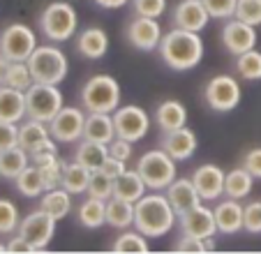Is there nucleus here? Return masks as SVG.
Wrapping results in <instances>:
<instances>
[{
    "mask_svg": "<svg viewBox=\"0 0 261 254\" xmlns=\"http://www.w3.org/2000/svg\"><path fill=\"white\" fill-rule=\"evenodd\" d=\"M158 51L167 67H171L173 72H188L203 60V39L194 30L173 28L162 35Z\"/></svg>",
    "mask_w": 261,
    "mask_h": 254,
    "instance_id": "f257e3e1",
    "label": "nucleus"
},
{
    "mask_svg": "<svg viewBox=\"0 0 261 254\" xmlns=\"http://www.w3.org/2000/svg\"><path fill=\"white\" fill-rule=\"evenodd\" d=\"M178 213L169 204L167 194H143L134 204V229L143 234L146 238H162L164 234L176 226Z\"/></svg>",
    "mask_w": 261,
    "mask_h": 254,
    "instance_id": "f03ea898",
    "label": "nucleus"
},
{
    "mask_svg": "<svg viewBox=\"0 0 261 254\" xmlns=\"http://www.w3.org/2000/svg\"><path fill=\"white\" fill-rule=\"evenodd\" d=\"M120 83L111 74H95L81 88V104L88 113H114L120 107Z\"/></svg>",
    "mask_w": 261,
    "mask_h": 254,
    "instance_id": "7ed1b4c3",
    "label": "nucleus"
},
{
    "mask_svg": "<svg viewBox=\"0 0 261 254\" xmlns=\"http://www.w3.org/2000/svg\"><path fill=\"white\" fill-rule=\"evenodd\" d=\"M79 28V16L69 3L65 0H56L42 10L40 14V30L49 42L63 44L67 39H72Z\"/></svg>",
    "mask_w": 261,
    "mask_h": 254,
    "instance_id": "20e7f679",
    "label": "nucleus"
},
{
    "mask_svg": "<svg viewBox=\"0 0 261 254\" xmlns=\"http://www.w3.org/2000/svg\"><path fill=\"white\" fill-rule=\"evenodd\" d=\"M137 171H139V176L143 178V183H146V187L150 192L167 190L178 176L176 160H173L167 150H162V148L143 153L137 164Z\"/></svg>",
    "mask_w": 261,
    "mask_h": 254,
    "instance_id": "39448f33",
    "label": "nucleus"
},
{
    "mask_svg": "<svg viewBox=\"0 0 261 254\" xmlns=\"http://www.w3.org/2000/svg\"><path fill=\"white\" fill-rule=\"evenodd\" d=\"M28 67L37 83L58 86V83L67 77L69 60H67V56L63 54V49H58V46H54V44H44L33 51V56L28 58Z\"/></svg>",
    "mask_w": 261,
    "mask_h": 254,
    "instance_id": "423d86ee",
    "label": "nucleus"
},
{
    "mask_svg": "<svg viewBox=\"0 0 261 254\" xmlns=\"http://www.w3.org/2000/svg\"><path fill=\"white\" fill-rule=\"evenodd\" d=\"M63 107H65L63 93H60L58 86L35 81L33 86L25 90V113H28V118H33V120L51 122Z\"/></svg>",
    "mask_w": 261,
    "mask_h": 254,
    "instance_id": "0eeeda50",
    "label": "nucleus"
},
{
    "mask_svg": "<svg viewBox=\"0 0 261 254\" xmlns=\"http://www.w3.org/2000/svg\"><path fill=\"white\" fill-rule=\"evenodd\" d=\"M241 83L231 74H217L203 88V99L217 113H229L241 104Z\"/></svg>",
    "mask_w": 261,
    "mask_h": 254,
    "instance_id": "6e6552de",
    "label": "nucleus"
},
{
    "mask_svg": "<svg viewBox=\"0 0 261 254\" xmlns=\"http://www.w3.org/2000/svg\"><path fill=\"white\" fill-rule=\"evenodd\" d=\"M114 125H116V137L127 139V141L137 143L141 141L143 137L150 130V116L143 107L139 104H125V107H118L114 113Z\"/></svg>",
    "mask_w": 261,
    "mask_h": 254,
    "instance_id": "1a4fd4ad",
    "label": "nucleus"
},
{
    "mask_svg": "<svg viewBox=\"0 0 261 254\" xmlns=\"http://www.w3.org/2000/svg\"><path fill=\"white\" fill-rule=\"evenodd\" d=\"M37 49L35 30L25 23H10L0 33V54L7 60H28Z\"/></svg>",
    "mask_w": 261,
    "mask_h": 254,
    "instance_id": "9d476101",
    "label": "nucleus"
},
{
    "mask_svg": "<svg viewBox=\"0 0 261 254\" xmlns=\"http://www.w3.org/2000/svg\"><path fill=\"white\" fill-rule=\"evenodd\" d=\"M56 217H51L46 210H42V208H37V210H33L30 215H25L23 220H21V224H19V236H23L25 240H28L30 245H33L37 252L40 249H46L49 247V243L54 240V236H56Z\"/></svg>",
    "mask_w": 261,
    "mask_h": 254,
    "instance_id": "9b49d317",
    "label": "nucleus"
},
{
    "mask_svg": "<svg viewBox=\"0 0 261 254\" xmlns=\"http://www.w3.org/2000/svg\"><path fill=\"white\" fill-rule=\"evenodd\" d=\"M86 116L84 109L79 107H63L56 118L49 122L51 137L60 143H74L84 139V127H86Z\"/></svg>",
    "mask_w": 261,
    "mask_h": 254,
    "instance_id": "f8f14e48",
    "label": "nucleus"
},
{
    "mask_svg": "<svg viewBox=\"0 0 261 254\" xmlns=\"http://www.w3.org/2000/svg\"><path fill=\"white\" fill-rule=\"evenodd\" d=\"M162 26L158 19L150 16H134L129 21L125 37L137 51H158L160 42H162Z\"/></svg>",
    "mask_w": 261,
    "mask_h": 254,
    "instance_id": "ddd939ff",
    "label": "nucleus"
},
{
    "mask_svg": "<svg viewBox=\"0 0 261 254\" xmlns=\"http://www.w3.org/2000/svg\"><path fill=\"white\" fill-rule=\"evenodd\" d=\"M178 226H180L182 234L197 236V238H211V236L220 234L215 222V213H213V208H206L203 201L199 206H194V208L180 213L178 215Z\"/></svg>",
    "mask_w": 261,
    "mask_h": 254,
    "instance_id": "4468645a",
    "label": "nucleus"
},
{
    "mask_svg": "<svg viewBox=\"0 0 261 254\" xmlns=\"http://www.w3.org/2000/svg\"><path fill=\"white\" fill-rule=\"evenodd\" d=\"M190 178H192L201 201H217L220 196H224V178H227V171H222V166L206 162V164L197 166Z\"/></svg>",
    "mask_w": 261,
    "mask_h": 254,
    "instance_id": "2eb2a0df",
    "label": "nucleus"
},
{
    "mask_svg": "<svg viewBox=\"0 0 261 254\" xmlns=\"http://www.w3.org/2000/svg\"><path fill=\"white\" fill-rule=\"evenodd\" d=\"M222 44L231 56H241L256 46V28L241 19H227L222 28Z\"/></svg>",
    "mask_w": 261,
    "mask_h": 254,
    "instance_id": "dca6fc26",
    "label": "nucleus"
},
{
    "mask_svg": "<svg viewBox=\"0 0 261 254\" xmlns=\"http://www.w3.org/2000/svg\"><path fill=\"white\" fill-rule=\"evenodd\" d=\"M211 21L203 0H180L176 7L171 10V23L173 28H182V30H194L201 33Z\"/></svg>",
    "mask_w": 261,
    "mask_h": 254,
    "instance_id": "f3484780",
    "label": "nucleus"
},
{
    "mask_svg": "<svg viewBox=\"0 0 261 254\" xmlns=\"http://www.w3.org/2000/svg\"><path fill=\"white\" fill-rule=\"evenodd\" d=\"M160 148L167 150L176 162H185V160H190V157L197 153L199 141H197V134H194L188 125H182V127H178V130L164 132L162 146Z\"/></svg>",
    "mask_w": 261,
    "mask_h": 254,
    "instance_id": "a211bd4d",
    "label": "nucleus"
},
{
    "mask_svg": "<svg viewBox=\"0 0 261 254\" xmlns=\"http://www.w3.org/2000/svg\"><path fill=\"white\" fill-rule=\"evenodd\" d=\"M220 234H238L245 226V206H241L238 199H222L213 208Z\"/></svg>",
    "mask_w": 261,
    "mask_h": 254,
    "instance_id": "6ab92c4d",
    "label": "nucleus"
},
{
    "mask_svg": "<svg viewBox=\"0 0 261 254\" xmlns=\"http://www.w3.org/2000/svg\"><path fill=\"white\" fill-rule=\"evenodd\" d=\"M167 199H169V204L173 206V210H176L178 215L201 204V196H199L192 178H176V181L167 187Z\"/></svg>",
    "mask_w": 261,
    "mask_h": 254,
    "instance_id": "aec40b11",
    "label": "nucleus"
},
{
    "mask_svg": "<svg viewBox=\"0 0 261 254\" xmlns=\"http://www.w3.org/2000/svg\"><path fill=\"white\" fill-rule=\"evenodd\" d=\"M76 51L88 60H99L109 51V35L102 28H86L76 35Z\"/></svg>",
    "mask_w": 261,
    "mask_h": 254,
    "instance_id": "412c9836",
    "label": "nucleus"
},
{
    "mask_svg": "<svg viewBox=\"0 0 261 254\" xmlns=\"http://www.w3.org/2000/svg\"><path fill=\"white\" fill-rule=\"evenodd\" d=\"M28 118L25 113V93L12 86H0V120L7 122H21Z\"/></svg>",
    "mask_w": 261,
    "mask_h": 254,
    "instance_id": "4be33fe9",
    "label": "nucleus"
},
{
    "mask_svg": "<svg viewBox=\"0 0 261 254\" xmlns=\"http://www.w3.org/2000/svg\"><path fill=\"white\" fill-rule=\"evenodd\" d=\"M84 139L109 146L116 139L114 116L111 113H88L86 116V127H84Z\"/></svg>",
    "mask_w": 261,
    "mask_h": 254,
    "instance_id": "5701e85b",
    "label": "nucleus"
},
{
    "mask_svg": "<svg viewBox=\"0 0 261 254\" xmlns=\"http://www.w3.org/2000/svg\"><path fill=\"white\" fill-rule=\"evenodd\" d=\"M155 122H158V127L162 132L178 130V127H182L188 122V109L182 107L178 99H164L155 109Z\"/></svg>",
    "mask_w": 261,
    "mask_h": 254,
    "instance_id": "b1692460",
    "label": "nucleus"
},
{
    "mask_svg": "<svg viewBox=\"0 0 261 254\" xmlns=\"http://www.w3.org/2000/svg\"><path fill=\"white\" fill-rule=\"evenodd\" d=\"M146 183L143 178L139 176L137 169H125L118 178H114V196L118 199H125V201H132L137 204L143 194H146Z\"/></svg>",
    "mask_w": 261,
    "mask_h": 254,
    "instance_id": "393cba45",
    "label": "nucleus"
},
{
    "mask_svg": "<svg viewBox=\"0 0 261 254\" xmlns=\"http://www.w3.org/2000/svg\"><path fill=\"white\" fill-rule=\"evenodd\" d=\"M49 139H51V130L46 122L28 118L25 122L19 125V146L23 148V150H28V153L37 150V148H40L42 143H46Z\"/></svg>",
    "mask_w": 261,
    "mask_h": 254,
    "instance_id": "a878e982",
    "label": "nucleus"
},
{
    "mask_svg": "<svg viewBox=\"0 0 261 254\" xmlns=\"http://www.w3.org/2000/svg\"><path fill=\"white\" fill-rule=\"evenodd\" d=\"M254 181H256V178L247 171L245 166H236V169L227 171V178H224V196L243 201L245 196L252 194Z\"/></svg>",
    "mask_w": 261,
    "mask_h": 254,
    "instance_id": "bb28decb",
    "label": "nucleus"
},
{
    "mask_svg": "<svg viewBox=\"0 0 261 254\" xmlns=\"http://www.w3.org/2000/svg\"><path fill=\"white\" fill-rule=\"evenodd\" d=\"M40 208L46 210L51 217H56V220L60 222L63 217H67L69 210H72V194H69L63 185L54 187V190H44V194L40 196Z\"/></svg>",
    "mask_w": 261,
    "mask_h": 254,
    "instance_id": "cd10ccee",
    "label": "nucleus"
},
{
    "mask_svg": "<svg viewBox=\"0 0 261 254\" xmlns=\"http://www.w3.org/2000/svg\"><path fill=\"white\" fill-rule=\"evenodd\" d=\"M90 176L93 171L86 169L81 162H65L63 166V183L60 185L69 192V194H86L88 192V185H90Z\"/></svg>",
    "mask_w": 261,
    "mask_h": 254,
    "instance_id": "c85d7f7f",
    "label": "nucleus"
},
{
    "mask_svg": "<svg viewBox=\"0 0 261 254\" xmlns=\"http://www.w3.org/2000/svg\"><path fill=\"white\" fill-rule=\"evenodd\" d=\"M107 157H109V146L107 143H97V141H90V139L79 141L76 143V150H74V160L81 162L86 169H90V171L102 169V164H104Z\"/></svg>",
    "mask_w": 261,
    "mask_h": 254,
    "instance_id": "c756f323",
    "label": "nucleus"
},
{
    "mask_svg": "<svg viewBox=\"0 0 261 254\" xmlns=\"http://www.w3.org/2000/svg\"><path fill=\"white\" fill-rule=\"evenodd\" d=\"M76 220L86 229H99L107 224V201L88 196L84 204L76 208Z\"/></svg>",
    "mask_w": 261,
    "mask_h": 254,
    "instance_id": "7c9ffc66",
    "label": "nucleus"
},
{
    "mask_svg": "<svg viewBox=\"0 0 261 254\" xmlns=\"http://www.w3.org/2000/svg\"><path fill=\"white\" fill-rule=\"evenodd\" d=\"M107 224L114 229H129L134 226V204L132 201L111 196L107 199Z\"/></svg>",
    "mask_w": 261,
    "mask_h": 254,
    "instance_id": "2f4dec72",
    "label": "nucleus"
},
{
    "mask_svg": "<svg viewBox=\"0 0 261 254\" xmlns=\"http://www.w3.org/2000/svg\"><path fill=\"white\" fill-rule=\"evenodd\" d=\"M14 187L19 190L21 196L25 199H37V196L44 194V181H42V173H40V166L28 164L19 176L14 178Z\"/></svg>",
    "mask_w": 261,
    "mask_h": 254,
    "instance_id": "473e14b6",
    "label": "nucleus"
},
{
    "mask_svg": "<svg viewBox=\"0 0 261 254\" xmlns=\"http://www.w3.org/2000/svg\"><path fill=\"white\" fill-rule=\"evenodd\" d=\"M28 164H33V162H30V153L23 150L21 146H14V148H10V150L0 153V176L3 178L14 181Z\"/></svg>",
    "mask_w": 261,
    "mask_h": 254,
    "instance_id": "72a5a7b5",
    "label": "nucleus"
},
{
    "mask_svg": "<svg viewBox=\"0 0 261 254\" xmlns=\"http://www.w3.org/2000/svg\"><path fill=\"white\" fill-rule=\"evenodd\" d=\"M111 252H118V254H143V252H150L148 247V238L139 231H125L120 234L118 238L111 243Z\"/></svg>",
    "mask_w": 261,
    "mask_h": 254,
    "instance_id": "f704fd0d",
    "label": "nucleus"
},
{
    "mask_svg": "<svg viewBox=\"0 0 261 254\" xmlns=\"http://www.w3.org/2000/svg\"><path fill=\"white\" fill-rule=\"evenodd\" d=\"M33 83L35 79L28 67V60H10V67H7L5 74V86H12V88H19L25 93Z\"/></svg>",
    "mask_w": 261,
    "mask_h": 254,
    "instance_id": "c9c22d12",
    "label": "nucleus"
},
{
    "mask_svg": "<svg viewBox=\"0 0 261 254\" xmlns=\"http://www.w3.org/2000/svg\"><path fill=\"white\" fill-rule=\"evenodd\" d=\"M236 72L245 81H261V51H256V46L236 56Z\"/></svg>",
    "mask_w": 261,
    "mask_h": 254,
    "instance_id": "e433bc0d",
    "label": "nucleus"
},
{
    "mask_svg": "<svg viewBox=\"0 0 261 254\" xmlns=\"http://www.w3.org/2000/svg\"><path fill=\"white\" fill-rule=\"evenodd\" d=\"M21 224L19 217V208H16L14 201L10 199H0V236L14 234Z\"/></svg>",
    "mask_w": 261,
    "mask_h": 254,
    "instance_id": "4c0bfd02",
    "label": "nucleus"
},
{
    "mask_svg": "<svg viewBox=\"0 0 261 254\" xmlns=\"http://www.w3.org/2000/svg\"><path fill=\"white\" fill-rule=\"evenodd\" d=\"M86 194L95 196V199H104V201L111 199V196H114V178L107 176L102 169L93 171V176H90L88 192H86Z\"/></svg>",
    "mask_w": 261,
    "mask_h": 254,
    "instance_id": "58836bf2",
    "label": "nucleus"
},
{
    "mask_svg": "<svg viewBox=\"0 0 261 254\" xmlns=\"http://www.w3.org/2000/svg\"><path fill=\"white\" fill-rule=\"evenodd\" d=\"M236 19L245 21L250 26H261V0H238L236 5Z\"/></svg>",
    "mask_w": 261,
    "mask_h": 254,
    "instance_id": "ea45409f",
    "label": "nucleus"
},
{
    "mask_svg": "<svg viewBox=\"0 0 261 254\" xmlns=\"http://www.w3.org/2000/svg\"><path fill=\"white\" fill-rule=\"evenodd\" d=\"M203 5H206L211 19L227 21V19H233V14H236L238 0H203Z\"/></svg>",
    "mask_w": 261,
    "mask_h": 254,
    "instance_id": "a19ab883",
    "label": "nucleus"
},
{
    "mask_svg": "<svg viewBox=\"0 0 261 254\" xmlns=\"http://www.w3.org/2000/svg\"><path fill=\"white\" fill-rule=\"evenodd\" d=\"M132 12L137 16L160 19L167 12V0H132Z\"/></svg>",
    "mask_w": 261,
    "mask_h": 254,
    "instance_id": "79ce46f5",
    "label": "nucleus"
},
{
    "mask_svg": "<svg viewBox=\"0 0 261 254\" xmlns=\"http://www.w3.org/2000/svg\"><path fill=\"white\" fill-rule=\"evenodd\" d=\"M63 166H65L63 160H56V162H49V164L40 166V173H42V181H44L46 190L60 187V183H63Z\"/></svg>",
    "mask_w": 261,
    "mask_h": 254,
    "instance_id": "37998d69",
    "label": "nucleus"
},
{
    "mask_svg": "<svg viewBox=\"0 0 261 254\" xmlns=\"http://www.w3.org/2000/svg\"><path fill=\"white\" fill-rule=\"evenodd\" d=\"M60 160L58 155V146H56V139L51 137L46 143H42L37 150L30 153V162H33L35 166H42V164H49V162H56Z\"/></svg>",
    "mask_w": 261,
    "mask_h": 254,
    "instance_id": "c03bdc74",
    "label": "nucleus"
},
{
    "mask_svg": "<svg viewBox=\"0 0 261 254\" xmlns=\"http://www.w3.org/2000/svg\"><path fill=\"white\" fill-rule=\"evenodd\" d=\"M19 146V122L0 120V153Z\"/></svg>",
    "mask_w": 261,
    "mask_h": 254,
    "instance_id": "a18cd8bd",
    "label": "nucleus"
},
{
    "mask_svg": "<svg viewBox=\"0 0 261 254\" xmlns=\"http://www.w3.org/2000/svg\"><path fill=\"white\" fill-rule=\"evenodd\" d=\"M247 234H261V201H252L245 206V226Z\"/></svg>",
    "mask_w": 261,
    "mask_h": 254,
    "instance_id": "49530a36",
    "label": "nucleus"
},
{
    "mask_svg": "<svg viewBox=\"0 0 261 254\" xmlns=\"http://www.w3.org/2000/svg\"><path fill=\"white\" fill-rule=\"evenodd\" d=\"M176 252H188V254H199V252H206V243L203 238H197V236H188L182 234V238L176 243Z\"/></svg>",
    "mask_w": 261,
    "mask_h": 254,
    "instance_id": "de8ad7c7",
    "label": "nucleus"
},
{
    "mask_svg": "<svg viewBox=\"0 0 261 254\" xmlns=\"http://www.w3.org/2000/svg\"><path fill=\"white\" fill-rule=\"evenodd\" d=\"M243 166H245L256 181H261V146L252 148V150H247L245 155H243Z\"/></svg>",
    "mask_w": 261,
    "mask_h": 254,
    "instance_id": "09e8293b",
    "label": "nucleus"
},
{
    "mask_svg": "<svg viewBox=\"0 0 261 254\" xmlns=\"http://www.w3.org/2000/svg\"><path fill=\"white\" fill-rule=\"evenodd\" d=\"M132 153H134L132 141H127V139H120V137H116L114 141L109 143V155L118 157V160H123V162H129V157H132Z\"/></svg>",
    "mask_w": 261,
    "mask_h": 254,
    "instance_id": "8fccbe9b",
    "label": "nucleus"
},
{
    "mask_svg": "<svg viewBox=\"0 0 261 254\" xmlns=\"http://www.w3.org/2000/svg\"><path fill=\"white\" fill-rule=\"evenodd\" d=\"M125 169H127V162L118 160V157H114V155H109L107 160H104V164H102V171L107 173V176H111V178H118Z\"/></svg>",
    "mask_w": 261,
    "mask_h": 254,
    "instance_id": "3c124183",
    "label": "nucleus"
},
{
    "mask_svg": "<svg viewBox=\"0 0 261 254\" xmlns=\"http://www.w3.org/2000/svg\"><path fill=\"white\" fill-rule=\"evenodd\" d=\"M7 252H16V254H28V252H37V249L33 247V245L28 243V240L23 238V236L16 234L14 238L7 240Z\"/></svg>",
    "mask_w": 261,
    "mask_h": 254,
    "instance_id": "603ef678",
    "label": "nucleus"
},
{
    "mask_svg": "<svg viewBox=\"0 0 261 254\" xmlns=\"http://www.w3.org/2000/svg\"><path fill=\"white\" fill-rule=\"evenodd\" d=\"M97 7H102V10H120V7H125L129 3V0H93Z\"/></svg>",
    "mask_w": 261,
    "mask_h": 254,
    "instance_id": "864d4df0",
    "label": "nucleus"
},
{
    "mask_svg": "<svg viewBox=\"0 0 261 254\" xmlns=\"http://www.w3.org/2000/svg\"><path fill=\"white\" fill-rule=\"evenodd\" d=\"M7 67H10V60H7L5 56L0 54V86L5 83V74H7Z\"/></svg>",
    "mask_w": 261,
    "mask_h": 254,
    "instance_id": "5fc2aeb1",
    "label": "nucleus"
},
{
    "mask_svg": "<svg viewBox=\"0 0 261 254\" xmlns=\"http://www.w3.org/2000/svg\"><path fill=\"white\" fill-rule=\"evenodd\" d=\"M203 243H206V252H215V236H211V238H203Z\"/></svg>",
    "mask_w": 261,
    "mask_h": 254,
    "instance_id": "6e6d98bb",
    "label": "nucleus"
},
{
    "mask_svg": "<svg viewBox=\"0 0 261 254\" xmlns=\"http://www.w3.org/2000/svg\"><path fill=\"white\" fill-rule=\"evenodd\" d=\"M0 252H7V243H0Z\"/></svg>",
    "mask_w": 261,
    "mask_h": 254,
    "instance_id": "4d7b16f0",
    "label": "nucleus"
},
{
    "mask_svg": "<svg viewBox=\"0 0 261 254\" xmlns=\"http://www.w3.org/2000/svg\"><path fill=\"white\" fill-rule=\"evenodd\" d=\"M0 178H3V176H0Z\"/></svg>",
    "mask_w": 261,
    "mask_h": 254,
    "instance_id": "13d9d810",
    "label": "nucleus"
}]
</instances>
